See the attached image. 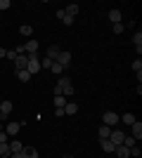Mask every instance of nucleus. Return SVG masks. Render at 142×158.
<instances>
[{
	"mask_svg": "<svg viewBox=\"0 0 142 158\" xmlns=\"http://www.w3.org/2000/svg\"><path fill=\"white\" fill-rule=\"evenodd\" d=\"M52 102H54V106H57V109H64V104H67V99H64V97H54Z\"/></svg>",
	"mask_w": 142,
	"mask_h": 158,
	"instance_id": "nucleus-26",
	"label": "nucleus"
},
{
	"mask_svg": "<svg viewBox=\"0 0 142 158\" xmlns=\"http://www.w3.org/2000/svg\"><path fill=\"white\" fill-rule=\"evenodd\" d=\"M19 33H21V35H26V38H28V35L33 33V28H31V26H26V24H21V26H19Z\"/></svg>",
	"mask_w": 142,
	"mask_h": 158,
	"instance_id": "nucleus-24",
	"label": "nucleus"
},
{
	"mask_svg": "<svg viewBox=\"0 0 142 158\" xmlns=\"http://www.w3.org/2000/svg\"><path fill=\"white\" fill-rule=\"evenodd\" d=\"M5 54H7V50H5V47H0V59H2Z\"/></svg>",
	"mask_w": 142,
	"mask_h": 158,
	"instance_id": "nucleus-35",
	"label": "nucleus"
},
{
	"mask_svg": "<svg viewBox=\"0 0 142 158\" xmlns=\"http://www.w3.org/2000/svg\"><path fill=\"white\" fill-rule=\"evenodd\" d=\"M10 158H24V153H21V151H14V153H10Z\"/></svg>",
	"mask_w": 142,
	"mask_h": 158,
	"instance_id": "nucleus-34",
	"label": "nucleus"
},
{
	"mask_svg": "<svg viewBox=\"0 0 142 158\" xmlns=\"http://www.w3.org/2000/svg\"><path fill=\"white\" fill-rule=\"evenodd\" d=\"M50 71H52V73H57V76H59V73L64 71V66H62V64H57V61H54V64H52V69H50Z\"/></svg>",
	"mask_w": 142,
	"mask_h": 158,
	"instance_id": "nucleus-28",
	"label": "nucleus"
},
{
	"mask_svg": "<svg viewBox=\"0 0 142 158\" xmlns=\"http://www.w3.org/2000/svg\"><path fill=\"white\" fill-rule=\"evenodd\" d=\"M118 113H114V111H104V116H102V125H107V127H111L114 130L116 125H118Z\"/></svg>",
	"mask_w": 142,
	"mask_h": 158,
	"instance_id": "nucleus-2",
	"label": "nucleus"
},
{
	"mask_svg": "<svg viewBox=\"0 0 142 158\" xmlns=\"http://www.w3.org/2000/svg\"><path fill=\"white\" fill-rule=\"evenodd\" d=\"M59 52H62V50H59V47H57V45H50V47H47V59L57 61V57H59Z\"/></svg>",
	"mask_w": 142,
	"mask_h": 158,
	"instance_id": "nucleus-12",
	"label": "nucleus"
},
{
	"mask_svg": "<svg viewBox=\"0 0 142 158\" xmlns=\"http://www.w3.org/2000/svg\"><path fill=\"white\" fill-rule=\"evenodd\" d=\"M78 10H81V7L76 5V2H71V5H67V7H64V12H67L69 17H76V14H78Z\"/></svg>",
	"mask_w": 142,
	"mask_h": 158,
	"instance_id": "nucleus-17",
	"label": "nucleus"
},
{
	"mask_svg": "<svg viewBox=\"0 0 142 158\" xmlns=\"http://www.w3.org/2000/svg\"><path fill=\"white\" fill-rule=\"evenodd\" d=\"M26 71L31 73V76H36V73L41 71V59H38V54H28V64H26Z\"/></svg>",
	"mask_w": 142,
	"mask_h": 158,
	"instance_id": "nucleus-3",
	"label": "nucleus"
},
{
	"mask_svg": "<svg viewBox=\"0 0 142 158\" xmlns=\"http://www.w3.org/2000/svg\"><path fill=\"white\" fill-rule=\"evenodd\" d=\"M111 31H114L116 35H118V33H123V31H126V26H123V24H114V26H111Z\"/></svg>",
	"mask_w": 142,
	"mask_h": 158,
	"instance_id": "nucleus-29",
	"label": "nucleus"
},
{
	"mask_svg": "<svg viewBox=\"0 0 142 158\" xmlns=\"http://www.w3.org/2000/svg\"><path fill=\"white\" fill-rule=\"evenodd\" d=\"M57 64H62L64 69H67V66H71V52H59V57H57Z\"/></svg>",
	"mask_w": 142,
	"mask_h": 158,
	"instance_id": "nucleus-9",
	"label": "nucleus"
},
{
	"mask_svg": "<svg viewBox=\"0 0 142 158\" xmlns=\"http://www.w3.org/2000/svg\"><path fill=\"white\" fill-rule=\"evenodd\" d=\"M123 139H126V132H121V130H111V135H109V142L114 146H121L123 144Z\"/></svg>",
	"mask_w": 142,
	"mask_h": 158,
	"instance_id": "nucleus-4",
	"label": "nucleus"
},
{
	"mask_svg": "<svg viewBox=\"0 0 142 158\" xmlns=\"http://www.w3.org/2000/svg\"><path fill=\"white\" fill-rule=\"evenodd\" d=\"M17 78H19V80H21V83H28V80L33 78V76H31V73H28V71H26V69H24V71H17Z\"/></svg>",
	"mask_w": 142,
	"mask_h": 158,
	"instance_id": "nucleus-20",
	"label": "nucleus"
},
{
	"mask_svg": "<svg viewBox=\"0 0 142 158\" xmlns=\"http://www.w3.org/2000/svg\"><path fill=\"white\" fill-rule=\"evenodd\" d=\"M52 64H54V61L47 59V57H45V59H41V69H52Z\"/></svg>",
	"mask_w": 142,
	"mask_h": 158,
	"instance_id": "nucleus-27",
	"label": "nucleus"
},
{
	"mask_svg": "<svg viewBox=\"0 0 142 158\" xmlns=\"http://www.w3.org/2000/svg\"><path fill=\"white\" fill-rule=\"evenodd\" d=\"M121 123H126V125H133V123H135V116H133V113H123V116H121Z\"/></svg>",
	"mask_w": 142,
	"mask_h": 158,
	"instance_id": "nucleus-21",
	"label": "nucleus"
},
{
	"mask_svg": "<svg viewBox=\"0 0 142 158\" xmlns=\"http://www.w3.org/2000/svg\"><path fill=\"white\" fill-rule=\"evenodd\" d=\"M123 146H126V149H133V146H137V144H135V137H128V135H126V139H123Z\"/></svg>",
	"mask_w": 142,
	"mask_h": 158,
	"instance_id": "nucleus-23",
	"label": "nucleus"
},
{
	"mask_svg": "<svg viewBox=\"0 0 142 158\" xmlns=\"http://www.w3.org/2000/svg\"><path fill=\"white\" fill-rule=\"evenodd\" d=\"M5 57H7L10 61H14V59H17V52H14V50H7V54H5Z\"/></svg>",
	"mask_w": 142,
	"mask_h": 158,
	"instance_id": "nucleus-33",
	"label": "nucleus"
},
{
	"mask_svg": "<svg viewBox=\"0 0 142 158\" xmlns=\"http://www.w3.org/2000/svg\"><path fill=\"white\" fill-rule=\"evenodd\" d=\"M114 153H116V158H130L128 149H126L123 144H121V146H116V151H114Z\"/></svg>",
	"mask_w": 142,
	"mask_h": 158,
	"instance_id": "nucleus-18",
	"label": "nucleus"
},
{
	"mask_svg": "<svg viewBox=\"0 0 142 158\" xmlns=\"http://www.w3.org/2000/svg\"><path fill=\"white\" fill-rule=\"evenodd\" d=\"M64 158H74V156H64Z\"/></svg>",
	"mask_w": 142,
	"mask_h": 158,
	"instance_id": "nucleus-37",
	"label": "nucleus"
},
{
	"mask_svg": "<svg viewBox=\"0 0 142 158\" xmlns=\"http://www.w3.org/2000/svg\"><path fill=\"white\" fill-rule=\"evenodd\" d=\"M133 45H135L137 54H140V52H142V31H137L135 35H133Z\"/></svg>",
	"mask_w": 142,
	"mask_h": 158,
	"instance_id": "nucleus-16",
	"label": "nucleus"
},
{
	"mask_svg": "<svg viewBox=\"0 0 142 158\" xmlns=\"http://www.w3.org/2000/svg\"><path fill=\"white\" fill-rule=\"evenodd\" d=\"M109 135H111V127L100 125V139H109Z\"/></svg>",
	"mask_w": 142,
	"mask_h": 158,
	"instance_id": "nucleus-22",
	"label": "nucleus"
},
{
	"mask_svg": "<svg viewBox=\"0 0 142 158\" xmlns=\"http://www.w3.org/2000/svg\"><path fill=\"white\" fill-rule=\"evenodd\" d=\"M10 144H0V156H5V158H10Z\"/></svg>",
	"mask_w": 142,
	"mask_h": 158,
	"instance_id": "nucleus-25",
	"label": "nucleus"
},
{
	"mask_svg": "<svg viewBox=\"0 0 142 158\" xmlns=\"http://www.w3.org/2000/svg\"><path fill=\"white\" fill-rule=\"evenodd\" d=\"M12 109H14V104H12V102H7V99H5V102H0V120H2V118H7V116L12 113Z\"/></svg>",
	"mask_w": 142,
	"mask_h": 158,
	"instance_id": "nucleus-6",
	"label": "nucleus"
},
{
	"mask_svg": "<svg viewBox=\"0 0 142 158\" xmlns=\"http://www.w3.org/2000/svg\"><path fill=\"white\" fill-rule=\"evenodd\" d=\"M130 130H133V135H130V137H135V139H142V123H140V120H135V123L130 125Z\"/></svg>",
	"mask_w": 142,
	"mask_h": 158,
	"instance_id": "nucleus-11",
	"label": "nucleus"
},
{
	"mask_svg": "<svg viewBox=\"0 0 142 158\" xmlns=\"http://www.w3.org/2000/svg\"><path fill=\"white\" fill-rule=\"evenodd\" d=\"M100 144H102V151H104V153H114L116 151V146L111 144L109 139H100Z\"/></svg>",
	"mask_w": 142,
	"mask_h": 158,
	"instance_id": "nucleus-13",
	"label": "nucleus"
},
{
	"mask_svg": "<svg viewBox=\"0 0 142 158\" xmlns=\"http://www.w3.org/2000/svg\"><path fill=\"white\" fill-rule=\"evenodd\" d=\"M10 7H12V2H10V0H0V10H2V12H5V10H10Z\"/></svg>",
	"mask_w": 142,
	"mask_h": 158,
	"instance_id": "nucleus-32",
	"label": "nucleus"
},
{
	"mask_svg": "<svg viewBox=\"0 0 142 158\" xmlns=\"http://www.w3.org/2000/svg\"><path fill=\"white\" fill-rule=\"evenodd\" d=\"M76 111H78V104H74V102H67V104H64V116H74Z\"/></svg>",
	"mask_w": 142,
	"mask_h": 158,
	"instance_id": "nucleus-14",
	"label": "nucleus"
},
{
	"mask_svg": "<svg viewBox=\"0 0 142 158\" xmlns=\"http://www.w3.org/2000/svg\"><path fill=\"white\" fill-rule=\"evenodd\" d=\"M21 130V123L19 120H12V123H7L5 125V132H7V137H17V132Z\"/></svg>",
	"mask_w": 142,
	"mask_h": 158,
	"instance_id": "nucleus-5",
	"label": "nucleus"
},
{
	"mask_svg": "<svg viewBox=\"0 0 142 158\" xmlns=\"http://www.w3.org/2000/svg\"><path fill=\"white\" fill-rule=\"evenodd\" d=\"M0 132H2V123H0Z\"/></svg>",
	"mask_w": 142,
	"mask_h": 158,
	"instance_id": "nucleus-36",
	"label": "nucleus"
},
{
	"mask_svg": "<svg viewBox=\"0 0 142 158\" xmlns=\"http://www.w3.org/2000/svg\"><path fill=\"white\" fill-rule=\"evenodd\" d=\"M10 151H24V144H21L19 139H12V142H10Z\"/></svg>",
	"mask_w": 142,
	"mask_h": 158,
	"instance_id": "nucleus-19",
	"label": "nucleus"
},
{
	"mask_svg": "<svg viewBox=\"0 0 142 158\" xmlns=\"http://www.w3.org/2000/svg\"><path fill=\"white\" fill-rule=\"evenodd\" d=\"M57 85L62 87V97H71V94H74V85H71V78H69V76H62Z\"/></svg>",
	"mask_w": 142,
	"mask_h": 158,
	"instance_id": "nucleus-1",
	"label": "nucleus"
},
{
	"mask_svg": "<svg viewBox=\"0 0 142 158\" xmlns=\"http://www.w3.org/2000/svg\"><path fill=\"white\" fill-rule=\"evenodd\" d=\"M133 71H135V73H140V71H142V61H140V57L133 61Z\"/></svg>",
	"mask_w": 142,
	"mask_h": 158,
	"instance_id": "nucleus-30",
	"label": "nucleus"
},
{
	"mask_svg": "<svg viewBox=\"0 0 142 158\" xmlns=\"http://www.w3.org/2000/svg\"><path fill=\"white\" fill-rule=\"evenodd\" d=\"M38 45H41V43H38L36 38H31L26 45H24V52L26 54H38Z\"/></svg>",
	"mask_w": 142,
	"mask_h": 158,
	"instance_id": "nucleus-8",
	"label": "nucleus"
},
{
	"mask_svg": "<svg viewBox=\"0 0 142 158\" xmlns=\"http://www.w3.org/2000/svg\"><path fill=\"white\" fill-rule=\"evenodd\" d=\"M109 21H111V24H121V10H118V7L109 10Z\"/></svg>",
	"mask_w": 142,
	"mask_h": 158,
	"instance_id": "nucleus-10",
	"label": "nucleus"
},
{
	"mask_svg": "<svg viewBox=\"0 0 142 158\" xmlns=\"http://www.w3.org/2000/svg\"><path fill=\"white\" fill-rule=\"evenodd\" d=\"M24 158H38V149L36 146H24Z\"/></svg>",
	"mask_w": 142,
	"mask_h": 158,
	"instance_id": "nucleus-15",
	"label": "nucleus"
},
{
	"mask_svg": "<svg viewBox=\"0 0 142 158\" xmlns=\"http://www.w3.org/2000/svg\"><path fill=\"white\" fill-rule=\"evenodd\" d=\"M28 64V54H17V59H14V69L17 71H24Z\"/></svg>",
	"mask_w": 142,
	"mask_h": 158,
	"instance_id": "nucleus-7",
	"label": "nucleus"
},
{
	"mask_svg": "<svg viewBox=\"0 0 142 158\" xmlns=\"http://www.w3.org/2000/svg\"><path fill=\"white\" fill-rule=\"evenodd\" d=\"M59 21H64V24H67V26H71V24H74V17H69V14L64 12V17H62Z\"/></svg>",
	"mask_w": 142,
	"mask_h": 158,
	"instance_id": "nucleus-31",
	"label": "nucleus"
}]
</instances>
